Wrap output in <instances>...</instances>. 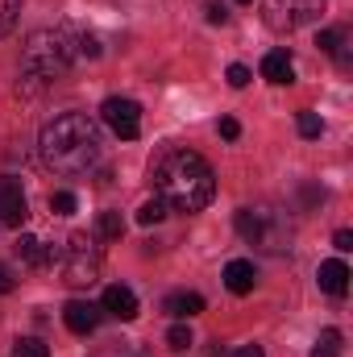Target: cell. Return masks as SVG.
Segmentation results:
<instances>
[{"label":"cell","mask_w":353,"mask_h":357,"mask_svg":"<svg viewBox=\"0 0 353 357\" xmlns=\"http://www.w3.org/2000/svg\"><path fill=\"white\" fill-rule=\"evenodd\" d=\"M150 178H154L158 199L175 212H204L216 195V171L208 167V158L183 146H167L154 158Z\"/></svg>","instance_id":"6da1fadb"},{"label":"cell","mask_w":353,"mask_h":357,"mask_svg":"<svg viewBox=\"0 0 353 357\" xmlns=\"http://www.w3.org/2000/svg\"><path fill=\"white\" fill-rule=\"evenodd\" d=\"M38 150L54 175H88L104 154V137L88 112H63L42 129Z\"/></svg>","instance_id":"7a4b0ae2"},{"label":"cell","mask_w":353,"mask_h":357,"mask_svg":"<svg viewBox=\"0 0 353 357\" xmlns=\"http://www.w3.org/2000/svg\"><path fill=\"white\" fill-rule=\"evenodd\" d=\"M75 63V46H71V33L67 29H33L25 38V50H21V71L29 84H50V79H63Z\"/></svg>","instance_id":"3957f363"},{"label":"cell","mask_w":353,"mask_h":357,"mask_svg":"<svg viewBox=\"0 0 353 357\" xmlns=\"http://www.w3.org/2000/svg\"><path fill=\"white\" fill-rule=\"evenodd\" d=\"M50 266H59L67 287H91L96 274H100V245H96V237L71 233L63 241V250L50 245Z\"/></svg>","instance_id":"277c9868"},{"label":"cell","mask_w":353,"mask_h":357,"mask_svg":"<svg viewBox=\"0 0 353 357\" xmlns=\"http://www.w3.org/2000/svg\"><path fill=\"white\" fill-rule=\"evenodd\" d=\"M233 225H237V233H241L250 245H258L266 254L291 250V225H287V216L274 212V208H241V212L233 216Z\"/></svg>","instance_id":"5b68a950"},{"label":"cell","mask_w":353,"mask_h":357,"mask_svg":"<svg viewBox=\"0 0 353 357\" xmlns=\"http://www.w3.org/2000/svg\"><path fill=\"white\" fill-rule=\"evenodd\" d=\"M100 121L121 137V142H137L142 137V104L129 96H108L100 104Z\"/></svg>","instance_id":"8992f818"},{"label":"cell","mask_w":353,"mask_h":357,"mask_svg":"<svg viewBox=\"0 0 353 357\" xmlns=\"http://www.w3.org/2000/svg\"><path fill=\"white\" fill-rule=\"evenodd\" d=\"M29 216L25 204V187L17 175H0V229H21Z\"/></svg>","instance_id":"52a82bcc"},{"label":"cell","mask_w":353,"mask_h":357,"mask_svg":"<svg viewBox=\"0 0 353 357\" xmlns=\"http://www.w3.org/2000/svg\"><path fill=\"white\" fill-rule=\"evenodd\" d=\"M63 324H67L75 337L96 333V324H100V303H91V299H67V307H63Z\"/></svg>","instance_id":"ba28073f"},{"label":"cell","mask_w":353,"mask_h":357,"mask_svg":"<svg viewBox=\"0 0 353 357\" xmlns=\"http://www.w3.org/2000/svg\"><path fill=\"white\" fill-rule=\"evenodd\" d=\"M100 312H108V316H117V320H137V295L129 291V287H121V282H112V287H104V295H100Z\"/></svg>","instance_id":"9c48e42d"},{"label":"cell","mask_w":353,"mask_h":357,"mask_svg":"<svg viewBox=\"0 0 353 357\" xmlns=\"http://www.w3.org/2000/svg\"><path fill=\"white\" fill-rule=\"evenodd\" d=\"M308 17V8L299 0H266V25L270 29H295Z\"/></svg>","instance_id":"30bf717a"},{"label":"cell","mask_w":353,"mask_h":357,"mask_svg":"<svg viewBox=\"0 0 353 357\" xmlns=\"http://www.w3.org/2000/svg\"><path fill=\"white\" fill-rule=\"evenodd\" d=\"M225 287H229L233 295H250V291L258 287V270H254V262L233 258V262L225 266Z\"/></svg>","instance_id":"8fae6325"},{"label":"cell","mask_w":353,"mask_h":357,"mask_svg":"<svg viewBox=\"0 0 353 357\" xmlns=\"http://www.w3.org/2000/svg\"><path fill=\"white\" fill-rule=\"evenodd\" d=\"M316 278H320V291H329V295H337V299L350 291V266H345L341 258H329V262H320Z\"/></svg>","instance_id":"7c38bea8"},{"label":"cell","mask_w":353,"mask_h":357,"mask_svg":"<svg viewBox=\"0 0 353 357\" xmlns=\"http://www.w3.org/2000/svg\"><path fill=\"white\" fill-rule=\"evenodd\" d=\"M262 79H270V84H291L295 79V59L287 54V50H270L262 59Z\"/></svg>","instance_id":"4fadbf2b"},{"label":"cell","mask_w":353,"mask_h":357,"mask_svg":"<svg viewBox=\"0 0 353 357\" xmlns=\"http://www.w3.org/2000/svg\"><path fill=\"white\" fill-rule=\"evenodd\" d=\"M163 312L175 316V320H191V316L204 312V295H200V291H175V295H167Z\"/></svg>","instance_id":"5bb4252c"},{"label":"cell","mask_w":353,"mask_h":357,"mask_svg":"<svg viewBox=\"0 0 353 357\" xmlns=\"http://www.w3.org/2000/svg\"><path fill=\"white\" fill-rule=\"evenodd\" d=\"M17 258H21V266H29V270H38V266H50V245H42L38 237H21L17 241Z\"/></svg>","instance_id":"9a60e30c"},{"label":"cell","mask_w":353,"mask_h":357,"mask_svg":"<svg viewBox=\"0 0 353 357\" xmlns=\"http://www.w3.org/2000/svg\"><path fill=\"white\" fill-rule=\"evenodd\" d=\"M316 46H320L324 54H333L341 67H350V54H345V33H341V29H320V33H316Z\"/></svg>","instance_id":"2e32d148"},{"label":"cell","mask_w":353,"mask_h":357,"mask_svg":"<svg viewBox=\"0 0 353 357\" xmlns=\"http://www.w3.org/2000/svg\"><path fill=\"white\" fill-rule=\"evenodd\" d=\"M121 233H125L121 212H100V216H96V237H100V241H121Z\"/></svg>","instance_id":"e0dca14e"},{"label":"cell","mask_w":353,"mask_h":357,"mask_svg":"<svg viewBox=\"0 0 353 357\" xmlns=\"http://www.w3.org/2000/svg\"><path fill=\"white\" fill-rule=\"evenodd\" d=\"M163 216H167V204H163L158 195L137 208V225H146V229H150V225H163Z\"/></svg>","instance_id":"ac0fdd59"},{"label":"cell","mask_w":353,"mask_h":357,"mask_svg":"<svg viewBox=\"0 0 353 357\" xmlns=\"http://www.w3.org/2000/svg\"><path fill=\"white\" fill-rule=\"evenodd\" d=\"M312 357H341V333L337 328H324L320 341H316V349H312Z\"/></svg>","instance_id":"d6986e66"},{"label":"cell","mask_w":353,"mask_h":357,"mask_svg":"<svg viewBox=\"0 0 353 357\" xmlns=\"http://www.w3.org/2000/svg\"><path fill=\"white\" fill-rule=\"evenodd\" d=\"M295 125H299V137H308V142H316V137L324 133V121H320L316 112H308V108L295 116Z\"/></svg>","instance_id":"ffe728a7"},{"label":"cell","mask_w":353,"mask_h":357,"mask_svg":"<svg viewBox=\"0 0 353 357\" xmlns=\"http://www.w3.org/2000/svg\"><path fill=\"white\" fill-rule=\"evenodd\" d=\"M75 208H80L75 191H50V212L54 216H75Z\"/></svg>","instance_id":"44dd1931"},{"label":"cell","mask_w":353,"mask_h":357,"mask_svg":"<svg viewBox=\"0 0 353 357\" xmlns=\"http://www.w3.org/2000/svg\"><path fill=\"white\" fill-rule=\"evenodd\" d=\"M17 17H21V0H0V38L17 29Z\"/></svg>","instance_id":"7402d4cb"},{"label":"cell","mask_w":353,"mask_h":357,"mask_svg":"<svg viewBox=\"0 0 353 357\" xmlns=\"http://www.w3.org/2000/svg\"><path fill=\"white\" fill-rule=\"evenodd\" d=\"M13 357H50V349H46V341H38V337H21V341L13 345Z\"/></svg>","instance_id":"603a6c76"},{"label":"cell","mask_w":353,"mask_h":357,"mask_svg":"<svg viewBox=\"0 0 353 357\" xmlns=\"http://www.w3.org/2000/svg\"><path fill=\"white\" fill-rule=\"evenodd\" d=\"M167 345H171V349H187V345H195V337H191V328L179 320V324H171V333H167Z\"/></svg>","instance_id":"cb8c5ba5"},{"label":"cell","mask_w":353,"mask_h":357,"mask_svg":"<svg viewBox=\"0 0 353 357\" xmlns=\"http://www.w3.org/2000/svg\"><path fill=\"white\" fill-rule=\"evenodd\" d=\"M250 79H254V75H250V67H241V63H233V67H229V88H246Z\"/></svg>","instance_id":"d4e9b609"},{"label":"cell","mask_w":353,"mask_h":357,"mask_svg":"<svg viewBox=\"0 0 353 357\" xmlns=\"http://www.w3.org/2000/svg\"><path fill=\"white\" fill-rule=\"evenodd\" d=\"M220 137H225V142H237V137H241V125H237L233 116H220Z\"/></svg>","instance_id":"484cf974"},{"label":"cell","mask_w":353,"mask_h":357,"mask_svg":"<svg viewBox=\"0 0 353 357\" xmlns=\"http://www.w3.org/2000/svg\"><path fill=\"white\" fill-rule=\"evenodd\" d=\"M208 21H212V25H225V21H229V8L212 0V4H208Z\"/></svg>","instance_id":"4316f807"},{"label":"cell","mask_w":353,"mask_h":357,"mask_svg":"<svg viewBox=\"0 0 353 357\" xmlns=\"http://www.w3.org/2000/svg\"><path fill=\"white\" fill-rule=\"evenodd\" d=\"M333 245H337L341 254H350V250H353V233H350V229H337V237H333Z\"/></svg>","instance_id":"83f0119b"},{"label":"cell","mask_w":353,"mask_h":357,"mask_svg":"<svg viewBox=\"0 0 353 357\" xmlns=\"http://www.w3.org/2000/svg\"><path fill=\"white\" fill-rule=\"evenodd\" d=\"M13 287H17V274H13L8 266H0V295H8Z\"/></svg>","instance_id":"f1b7e54d"},{"label":"cell","mask_w":353,"mask_h":357,"mask_svg":"<svg viewBox=\"0 0 353 357\" xmlns=\"http://www.w3.org/2000/svg\"><path fill=\"white\" fill-rule=\"evenodd\" d=\"M100 357H142L137 349H125V345H112V349H104Z\"/></svg>","instance_id":"f546056e"},{"label":"cell","mask_w":353,"mask_h":357,"mask_svg":"<svg viewBox=\"0 0 353 357\" xmlns=\"http://www.w3.org/2000/svg\"><path fill=\"white\" fill-rule=\"evenodd\" d=\"M237 357H266V354H262V345H241Z\"/></svg>","instance_id":"4dcf8cb0"},{"label":"cell","mask_w":353,"mask_h":357,"mask_svg":"<svg viewBox=\"0 0 353 357\" xmlns=\"http://www.w3.org/2000/svg\"><path fill=\"white\" fill-rule=\"evenodd\" d=\"M237 4H254V0H237Z\"/></svg>","instance_id":"1f68e13d"}]
</instances>
